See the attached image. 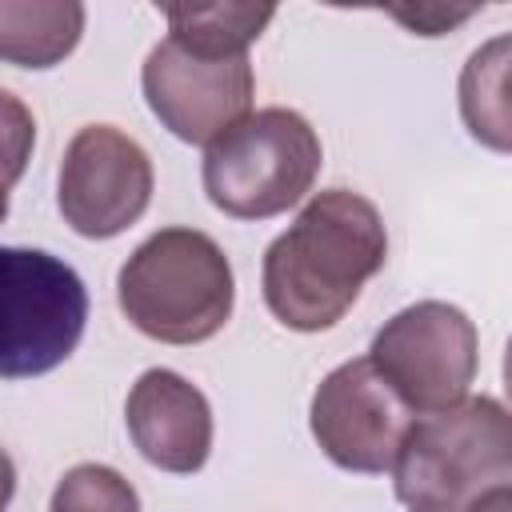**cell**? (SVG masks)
Masks as SVG:
<instances>
[{
	"label": "cell",
	"instance_id": "1",
	"mask_svg": "<svg viewBox=\"0 0 512 512\" xmlns=\"http://www.w3.org/2000/svg\"><path fill=\"white\" fill-rule=\"evenodd\" d=\"M384 260L388 232L376 204L352 188L316 192L264 252V304L292 332H324L344 320Z\"/></svg>",
	"mask_w": 512,
	"mask_h": 512
},
{
	"label": "cell",
	"instance_id": "2",
	"mask_svg": "<svg viewBox=\"0 0 512 512\" xmlns=\"http://www.w3.org/2000/svg\"><path fill=\"white\" fill-rule=\"evenodd\" d=\"M392 484L408 512H472L484 496L512 488L508 408L496 396H464L444 412L412 420Z\"/></svg>",
	"mask_w": 512,
	"mask_h": 512
},
{
	"label": "cell",
	"instance_id": "3",
	"mask_svg": "<svg viewBox=\"0 0 512 512\" xmlns=\"http://www.w3.org/2000/svg\"><path fill=\"white\" fill-rule=\"evenodd\" d=\"M116 300L136 332L160 344H200L228 324L236 280L208 232L160 228L124 260Z\"/></svg>",
	"mask_w": 512,
	"mask_h": 512
},
{
	"label": "cell",
	"instance_id": "4",
	"mask_svg": "<svg viewBox=\"0 0 512 512\" xmlns=\"http://www.w3.org/2000/svg\"><path fill=\"white\" fill-rule=\"evenodd\" d=\"M320 164V136L300 112L260 108L204 148L200 180L224 216L268 220L312 192Z\"/></svg>",
	"mask_w": 512,
	"mask_h": 512
},
{
	"label": "cell",
	"instance_id": "5",
	"mask_svg": "<svg viewBox=\"0 0 512 512\" xmlns=\"http://www.w3.org/2000/svg\"><path fill=\"white\" fill-rule=\"evenodd\" d=\"M88 324V288L72 264L40 248L0 244V380L60 368Z\"/></svg>",
	"mask_w": 512,
	"mask_h": 512
},
{
	"label": "cell",
	"instance_id": "6",
	"mask_svg": "<svg viewBox=\"0 0 512 512\" xmlns=\"http://www.w3.org/2000/svg\"><path fill=\"white\" fill-rule=\"evenodd\" d=\"M368 360L412 412L428 416L468 396L480 368V336L456 304L420 300L384 320Z\"/></svg>",
	"mask_w": 512,
	"mask_h": 512
},
{
	"label": "cell",
	"instance_id": "7",
	"mask_svg": "<svg viewBox=\"0 0 512 512\" xmlns=\"http://www.w3.org/2000/svg\"><path fill=\"white\" fill-rule=\"evenodd\" d=\"M148 200L152 160L128 132L112 124H88L68 140L56 180V204L76 236H120L148 212Z\"/></svg>",
	"mask_w": 512,
	"mask_h": 512
},
{
	"label": "cell",
	"instance_id": "8",
	"mask_svg": "<svg viewBox=\"0 0 512 512\" xmlns=\"http://www.w3.org/2000/svg\"><path fill=\"white\" fill-rule=\"evenodd\" d=\"M412 408L388 388L368 356L344 360L312 392L308 428L320 452L344 472H392L396 452L412 428Z\"/></svg>",
	"mask_w": 512,
	"mask_h": 512
},
{
	"label": "cell",
	"instance_id": "9",
	"mask_svg": "<svg viewBox=\"0 0 512 512\" xmlns=\"http://www.w3.org/2000/svg\"><path fill=\"white\" fill-rule=\"evenodd\" d=\"M152 116L184 144H212L252 108L256 76L248 56H196L176 40H160L140 72Z\"/></svg>",
	"mask_w": 512,
	"mask_h": 512
},
{
	"label": "cell",
	"instance_id": "10",
	"mask_svg": "<svg viewBox=\"0 0 512 512\" xmlns=\"http://www.w3.org/2000/svg\"><path fill=\"white\" fill-rule=\"evenodd\" d=\"M128 436L140 456L164 472L192 476L212 452V408L208 396L172 368H148L124 404Z\"/></svg>",
	"mask_w": 512,
	"mask_h": 512
},
{
	"label": "cell",
	"instance_id": "11",
	"mask_svg": "<svg viewBox=\"0 0 512 512\" xmlns=\"http://www.w3.org/2000/svg\"><path fill=\"white\" fill-rule=\"evenodd\" d=\"M84 4L76 0H0V60L16 68H52L76 52Z\"/></svg>",
	"mask_w": 512,
	"mask_h": 512
},
{
	"label": "cell",
	"instance_id": "12",
	"mask_svg": "<svg viewBox=\"0 0 512 512\" xmlns=\"http://www.w3.org/2000/svg\"><path fill=\"white\" fill-rule=\"evenodd\" d=\"M276 16L272 4H168V40L196 56H248V44Z\"/></svg>",
	"mask_w": 512,
	"mask_h": 512
},
{
	"label": "cell",
	"instance_id": "13",
	"mask_svg": "<svg viewBox=\"0 0 512 512\" xmlns=\"http://www.w3.org/2000/svg\"><path fill=\"white\" fill-rule=\"evenodd\" d=\"M508 36L488 40L484 48H476L460 72V116L468 124V132L488 144L492 152H508L512 148V120H508Z\"/></svg>",
	"mask_w": 512,
	"mask_h": 512
},
{
	"label": "cell",
	"instance_id": "14",
	"mask_svg": "<svg viewBox=\"0 0 512 512\" xmlns=\"http://www.w3.org/2000/svg\"><path fill=\"white\" fill-rule=\"evenodd\" d=\"M48 512H140V496L116 468L76 464L60 476Z\"/></svg>",
	"mask_w": 512,
	"mask_h": 512
},
{
	"label": "cell",
	"instance_id": "15",
	"mask_svg": "<svg viewBox=\"0 0 512 512\" xmlns=\"http://www.w3.org/2000/svg\"><path fill=\"white\" fill-rule=\"evenodd\" d=\"M36 148V120L20 96L0 88V188H12Z\"/></svg>",
	"mask_w": 512,
	"mask_h": 512
},
{
	"label": "cell",
	"instance_id": "16",
	"mask_svg": "<svg viewBox=\"0 0 512 512\" xmlns=\"http://www.w3.org/2000/svg\"><path fill=\"white\" fill-rule=\"evenodd\" d=\"M388 16H396L400 24H408L412 32L420 36H440L456 24H464L468 16H476V8H416V12H404V8H392Z\"/></svg>",
	"mask_w": 512,
	"mask_h": 512
},
{
	"label": "cell",
	"instance_id": "17",
	"mask_svg": "<svg viewBox=\"0 0 512 512\" xmlns=\"http://www.w3.org/2000/svg\"><path fill=\"white\" fill-rule=\"evenodd\" d=\"M12 492H16V464H12V456L0 448V512L8 508Z\"/></svg>",
	"mask_w": 512,
	"mask_h": 512
},
{
	"label": "cell",
	"instance_id": "18",
	"mask_svg": "<svg viewBox=\"0 0 512 512\" xmlns=\"http://www.w3.org/2000/svg\"><path fill=\"white\" fill-rule=\"evenodd\" d=\"M508 504H512V488H500V492H492V496H484L472 512H508Z\"/></svg>",
	"mask_w": 512,
	"mask_h": 512
},
{
	"label": "cell",
	"instance_id": "19",
	"mask_svg": "<svg viewBox=\"0 0 512 512\" xmlns=\"http://www.w3.org/2000/svg\"><path fill=\"white\" fill-rule=\"evenodd\" d=\"M8 216V188H0V220Z\"/></svg>",
	"mask_w": 512,
	"mask_h": 512
}]
</instances>
